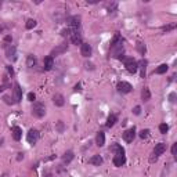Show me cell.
Listing matches in <instances>:
<instances>
[{
    "label": "cell",
    "instance_id": "4",
    "mask_svg": "<svg viewBox=\"0 0 177 177\" xmlns=\"http://www.w3.org/2000/svg\"><path fill=\"white\" fill-rule=\"evenodd\" d=\"M123 61H125V67H126V69H127V72H130V73L137 72V69H138V63L136 61L134 58L127 57V58H125Z\"/></svg>",
    "mask_w": 177,
    "mask_h": 177
},
{
    "label": "cell",
    "instance_id": "44",
    "mask_svg": "<svg viewBox=\"0 0 177 177\" xmlns=\"http://www.w3.org/2000/svg\"><path fill=\"white\" fill-rule=\"evenodd\" d=\"M7 69H8V72H10L11 75H13V73H14V71H13V68H11V67H7Z\"/></svg>",
    "mask_w": 177,
    "mask_h": 177
},
{
    "label": "cell",
    "instance_id": "6",
    "mask_svg": "<svg viewBox=\"0 0 177 177\" xmlns=\"http://www.w3.org/2000/svg\"><path fill=\"white\" fill-rule=\"evenodd\" d=\"M67 24L72 29H79L80 26V17L79 15H72V17H68L67 18Z\"/></svg>",
    "mask_w": 177,
    "mask_h": 177
},
{
    "label": "cell",
    "instance_id": "43",
    "mask_svg": "<svg viewBox=\"0 0 177 177\" xmlns=\"http://www.w3.org/2000/svg\"><path fill=\"white\" fill-rule=\"evenodd\" d=\"M18 161H21V159H24V154H18V158H17Z\"/></svg>",
    "mask_w": 177,
    "mask_h": 177
},
{
    "label": "cell",
    "instance_id": "30",
    "mask_svg": "<svg viewBox=\"0 0 177 177\" xmlns=\"http://www.w3.org/2000/svg\"><path fill=\"white\" fill-rule=\"evenodd\" d=\"M167 130H169V126H167L166 123H162V125H159V131H161L162 134H166Z\"/></svg>",
    "mask_w": 177,
    "mask_h": 177
},
{
    "label": "cell",
    "instance_id": "37",
    "mask_svg": "<svg viewBox=\"0 0 177 177\" xmlns=\"http://www.w3.org/2000/svg\"><path fill=\"white\" fill-rule=\"evenodd\" d=\"M28 100H29L31 103H33V101L36 100V96H35V93H29V94H28Z\"/></svg>",
    "mask_w": 177,
    "mask_h": 177
},
{
    "label": "cell",
    "instance_id": "2",
    "mask_svg": "<svg viewBox=\"0 0 177 177\" xmlns=\"http://www.w3.org/2000/svg\"><path fill=\"white\" fill-rule=\"evenodd\" d=\"M165 151H166V144H165V143H159V144H156L155 148H154V151H152V156L150 158V162H151V163L156 162V159H158V158H159V156H161Z\"/></svg>",
    "mask_w": 177,
    "mask_h": 177
},
{
    "label": "cell",
    "instance_id": "42",
    "mask_svg": "<svg viewBox=\"0 0 177 177\" xmlns=\"http://www.w3.org/2000/svg\"><path fill=\"white\" fill-rule=\"evenodd\" d=\"M43 177H51V172H46L43 174Z\"/></svg>",
    "mask_w": 177,
    "mask_h": 177
},
{
    "label": "cell",
    "instance_id": "34",
    "mask_svg": "<svg viewBox=\"0 0 177 177\" xmlns=\"http://www.w3.org/2000/svg\"><path fill=\"white\" fill-rule=\"evenodd\" d=\"M169 101L170 103H176V91H172L169 94Z\"/></svg>",
    "mask_w": 177,
    "mask_h": 177
},
{
    "label": "cell",
    "instance_id": "38",
    "mask_svg": "<svg viewBox=\"0 0 177 177\" xmlns=\"http://www.w3.org/2000/svg\"><path fill=\"white\" fill-rule=\"evenodd\" d=\"M138 50H140L141 54H144V53H145V46H144L143 43H138Z\"/></svg>",
    "mask_w": 177,
    "mask_h": 177
},
{
    "label": "cell",
    "instance_id": "33",
    "mask_svg": "<svg viewBox=\"0 0 177 177\" xmlns=\"http://www.w3.org/2000/svg\"><path fill=\"white\" fill-rule=\"evenodd\" d=\"M174 28H176L174 24H173V25H166V26H163V28H162V31H163V32H169V31H173Z\"/></svg>",
    "mask_w": 177,
    "mask_h": 177
},
{
    "label": "cell",
    "instance_id": "13",
    "mask_svg": "<svg viewBox=\"0 0 177 177\" xmlns=\"http://www.w3.org/2000/svg\"><path fill=\"white\" fill-rule=\"evenodd\" d=\"M11 133H13V138L15 141H20L22 138V129L20 126H14V127L11 129Z\"/></svg>",
    "mask_w": 177,
    "mask_h": 177
},
{
    "label": "cell",
    "instance_id": "15",
    "mask_svg": "<svg viewBox=\"0 0 177 177\" xmlns=\"http://www.w3.org/2000/svg\"><path fill=\"white\" fill-rule=\"evenodd\" d=\"M53 103L55 104V107H63L65 104V100H64V96L63 94H54V97H53Z\"/></svg>",
    "mask_w": 177,
    "mask_h": 177
},
{
    "label": "cell",
    "instance_id": "22",
    "mask_svg": "<svg viewBox=\"0 0 177 177\" xmlns=\"http://www.w3.org/2000/svg\"><path fill=\"white\" fill-rule=\"evenodd\" d=\"M36 63H37L36 57H35L33 54H29V55H28V58H26V65H28L29 68H33L35 65H36Z\"/></svg>",
    "mask_w": 177,
    "mask_h": 177
},
{
    "label": "cell",
    "instance_id": "14",
    "mask_svg": "<svg viewBox=\"0 0 177 177\" xmlns=\"http://www.w3.org/2000/svg\"><path fill=\"white\" fill-rule=\"evenodd\" d=\"M111 152H114L115 155H125V150H123V147L119 145V144H112L110 148Z\"/></svg>",
    "mask_w": 177,
    "mask_h": 177
},
{
    "label": "cell",
    "instance_id": "11",
    "mask_svg": "<svg viewBox=\"0 0 177 177\" xmlns=\"http://www.w3.org/2000/svg\"><path fill=\"white\" fill-rule=\"evenodd\" d=\"M134 137H136L134 127H131V129H129V130H126L125 133H123V140H125L126 143H131V141L134 140Z\"/></svg>",
    "mask_w": 177,
    "mask_h": 177
},
{
    "label": "cell",
    "instance_id": "29",
    "mask_svg": "<svg viewBox=\"0 0 177 177\" xmlns=\"http://www.w3.org/2000/svg\"><path fill=\"white\" fill-rule=\"evenodd\" d=\"M3 101H4L6 104H8V105H14V104H15L14 98H13V97H10V96H4V97H3Z\"/></svg>",
    "mask_w": 177,
    "mask_h": 177
},
{
    "label": "cell",
    "instance_id": "23",
    "mask_svg": "<svg viewBox=\"0 0 177 177\" xmlns=\"http://www.w3.org/2000/svg\"><path fill=\"white\" fill-rule=\"evenodd\" d=\"M118 122V116L116 115H110L108 116V119H107V127H112V126H115V123Z\"/></svg>",
    "mask_w": 177,
    "mask_h": 177
},
{
    "label": "cell",
    "instance_id": "26",
    "mask_svg": "<svg viewBox=\"0 0 177 177\" xmlns=\"http://www.w3.org/2000/svg\"><path fill=\"white\" fill-rule=\"evenodd\" d=\"M138 65H140V69H141V78L144 79L145 78V75H147V61L145 60H143Z\"/></svg>",
    "mask_w": 177,
    "mask_h": 177
},
{
    "label": "cell",
    "instance_id": "7",
    "mask_svg": "<svg viewBox=\"0 0 177 177\" xmlns=\"http://www.w3.org/2000/svg\"><path fill=\"white\" fill-rule=\"evenodd\" d=\"M131 84L129 83V82H119L118 83V91L122 94H127L131 91Z\"/></svg>",
    "mask_w": 177,
    "mask_h": 177
},
{
    "label": "cell",
    "instance_id": "20",
    "mask_svg": "<svg viewBox=\"0 0 177 177\" xmlns=\"http://www.w3.org/2000/svg\"><path fill=\"white\" fill-rule=\"evenodd\" d=\"M6 57L8 60H15V47L14 46H8L6 50Z\"/></svg>",
    "mask_w": 177,
    "mask_h": 177
},
{
    "label": "cell",
    "instance_id": "31",
    "mask_svg": "<svg viewBox=\"0 0 177 177\" xmlns=\"http://www.w3.org/2000/svg\"><path fill=\"white\" fill-rule=\"evenodd\" d=\"M72 31L73 29H69V28H68V29H63V31H61V35H63L64 37H68V36H71Z\"/></svg>",
    "mask_w": 177,
    "mask_h": 177
},
{
    "label": "cell",
    "instance_id": "36",
    "mask_svg": "<svg viewBox=\"0 0 177 177\" xmlns=\"http://www.w3.org/2000/svg\"><path fill=\"white\" fill-rule=\"evenodd\" d=\"M176 154H177V143H174V144H173V147H172V155L176 158V156H177Z\"/></svg>",
    "mask_w": 177,
    "mask_h": 177
},
{
    "label": "cell",
    "instance_id": "25",
    "mask_svg": "<svg viewBox=\"0 0 177 177\" xmlns=\"http://www.w3.org/2000/svg\"><path fill=\"white\" fill-rule=\"evenodd\" d=\"M141 98L144 100V101H148V100L151 98V91H150V88L148 87L143 88V91H141Z\"/></svg>",
    "mask_w": 177,
    "mask_h": 177
},
{
    "label": "cell",
    "instance_id": "39",
    "mask_svg": "<svg viewBox=\"0 0 177 177\" xmlns=\"http://www.w3.org/2000/svg\"><path fill=\"white\" fill-rule=\"evenodd\" d=\"M84 67H86V69H90V71H93L94 69V65L91 63H86L84 64Z\"/></svg>",
    "mask_w": 177,
    "mask_h": 177
},
{
    "label": "cell",
    "instance_id": "18",
    "mask_svg": "<svg viewBox=\"0 0 177 177\" xmlns=\"http://www.w3.org/2000/svg\"><path fill=\"white\" fill-rule=\"evenodd\" d=\"M44 71H51V68L54 67V60H53V57H50V55H47L46 58H44Z\"/></svg>",
    "mask_w": 177,
    "mask_h": 177
},
{
    "label": "cell",
    "instance_id": "17",
    "mask_svg": "<svg viewBox=\"0 0 177 177\" xmlns=\"http://www.w3.org/2000/svg\"><path fill=\"white\" fill-rule=\"evenodd\" d=\"M96 144H97L98 147H104V144H105L104 131H98V133H97V137H96Z\"/></svg>",
    "mask_w": 177,
    "mask_h": 177
},
{
    "label": "cell",
    "instance_id": "10",
    "mask_svg": "<svg viewBox=\"0 0 177 177\" xmlns=\"http://www.w3.org/2000/svg\"><path fill=\"white\" fill-rule=\"evenodd\" d=\"M67 50H68V44H67V43H63V44H60L58 47L53 48V51H51V54H50V57H54V55H60V54L65 53Z\"/></svg>",
    "mask_w": 177,
    "mask_h": 177
},
{
    "label": "cell",
    "instance_id": "28",
    "mask_svg": "<svg viewBox=\"0 0 177 177\" xmlns=\"http://www.w3.org/2000/svg\"><path fill=\"white\" fill-rule=\"evenodd\" d=\"M37 25V22L35 21V20H28V21H26V24H25V26H26V29H33V28H35V26Z\"/></svg>",
    "mask_w": 177,
    "mask_h": 177
},
{
    "label": "cell",
    "instance_id": "8",
    "mask_svg": "<svg viewBox=\"0 0 177 177\" xmlns=\"http://www.w3.org/2000/svg\"><path fill=\"white\" fill-rule=\"evenodd\" d=\"M91 53H93L91 46H90L88 43H82V47H80V54H82L84 58H87V57L91 55Z\"/></svg>",
    "mask_w": 177,
    "mask_h": 177
},
{
    "label": "cell",
    "instance_id": "3",
    "mask_svg": "<svg viewBox=\"0 0 177 177\" xmlns=\"http://www.w3.org/2000/svg\"><path fill=\"white\" fill-rule=\"evenodd\" d=\"M46 114V107L43 103H35L32 107V115L35 118H43Z\"/></svg>",
    "mask_w": 177,
    "mask_h": 177
},
{
    "label": "cell",
    "instance_id": "19",
    "mask_svg": "<svg viewBox=\"0 0 177 177\" xmlns=\"http://www.w3.org/2000/svg\"><path fill=\"white\" fill-rule=\"evenodd\" d=\"M103 158L100 155H94L91 156L90 159H88V163H91V165H94V166H100V165H103Z\"/></svg>",
    "mask_w": 177,
    "mask_h": 177
},
{
    "label": "cell",
    "instance_id": "24",
    "mask_svg": "<svg viewBox=\"0 0 177 177\" xmlns=\"http://www.w3.org/2000/svg\"><path fill=\"white\" fill-rule=\"evenodd\" d=\"M167 69H169V65H167V64H162V65H159V67L156 68L154 73H158V75H163V73L167 72Z\"/></svg>",
    "mask_w": 177,
    "mask_h": 177
},
{
    "label": "cell",
    "instance_id": "21",
    "mask_svg": "<svg viewBox=\"0 0 177 177\" xmlns=\"http://www.w3.org/2000/svg\"><path fill=\"white\" fill-rule=\"evenodd\" d=\"M73 156H75V155H73L72 151H67L63 155V162H64V163H67V165H68V163H71L72 159H73Z\"/></svg>",
    "mask_w": 177,
    "mask_h": 177
},
{
    "label": "cell",
    "instance_id": "16",
    "mask_svg": "<svg viewBox=\"0 0 177 177\" xmlns=\"http://www.w3.org/2000/svg\"><path fill=\"white\" fill-rule=\"evenodd\" d=\"M125 163H126V156L125 155H115L114 156V165L115 166L120 167V166H123Z\"/></svg>",
    "mask_w": 177,
    "mask_h": 177
},
{
    "label": "cell",
    "instance_id": "9",
    "mask_svg": "<svg viewBox=\"0 0 177 177\" xmlns=\"http://www.w3.org/2000/svg\"><path fill=\"white\" fill-rule=\"evenodd\" d=\"M69 37H71V42H72L73 44H76V46H78V44H82V35L78 32V29H73Z\"/></svg>",
    "mask_w": 177,
    "mask_h": 177
},
{
    "label": "cell",
    "instance_id": "32",
    "mask_svg": "<svg viewBox=\"0 0 177 177\" xmlns=\"http://www.w3.org/2000/svg\"><path fill=\"white\" fill-rule=\"evenodd\" d=\"M148 136H150V130H148V129H144V130H141L140 137L143 138V140H144V138H147Z\"/></svg>",
    "mask_w": 177,
    "mask_h": 177
},
{
    "label": "cell",
    "instance_id": "12",
    "mask_svg": "<svg viewBox=\"0 0 177 177\" xmlns=\"http://www.w3.org/2000/svg\"><path fill=\"white\" fill-rule=\"evenodd\" d=\"M22 100V88L18 83H14V101L20 103Z\"/></svg>",
    "mask_w": 177,
    "mask_h": 177
},
{
    "label": "cell",
    "instance_id": "40",
    "mask_svg": "<svg viewBox=\"0 0 177 177\" xmlns=\"http://www.w3.org/2000/svg\"><path fill=\"white\" fill-rule=\"evenodd\" d=\"M73 90H75V91H82V84H80V83L75 84V87H73Z\"/></svg>",
    "mask_w": 177,
    "mask_h": 177
},
{
    "label": "cell",
    "instance_id": "5",
    "mask_svg": "<svg viewBox=\"0 0 177 177\" xmlns=\"http://www.w3.org/2000/svg\"><path fill=\"white\" fill-rule=\"evenodd\" d=\"M26 140H28V143H29L31 145H35L37 143V140H39V131H37L36 129H31V130L28 131Z\"/></svg>",
    "mask_w": 177,
    "mask_h": 177
},
{
    "label": "cell",
    "instance_id": "45",
    "mask_svg": "<svg viewBox=\"0 0 177 177\" xmlns=\"http://www.w3.org/2000/svg\"><path fill=\"white\" fill-rule=\"evenodd\" d=\"M3 90H4V86H0V93H1Z\"/></svg>",
    "mask_w": 177,
    "mask_h": 177
},
{
    "label": "cell",
    "instance_id": "41",
    "mask_svg": "<svg viewBox=\"0 0 177 177\" xmlns=\"http://www.w3.org/2000/svg\"><path fill=\"white\" fill-rule=\"evenodd\" d=\"M13 42V37L11 36H6L4 37V43H11Z\"/></svg>",
    "mask_w": 177,
    "mask_h": 177
},
{
    "label": "cell",
    "instance_id": "35",
    "mask_svg": "<svg viewBox=\"0 0 177 177\" xmlns=\"http://www.w3.org/2000/svg\"><path fill=\"white\" fill-rule=\"evenodd\" d=\"M133 114H134V115H140L141 114V107H140V105H137V107L133 108Z\"/></svg>",
    "mask_w": 177,
    "mask_h": 177
},
{
    "label": "cell",
    "instance_id": "1",
    "mask_svg": "<svg viewBox=\"0 0 177 177\" xmlns=\"http://www.w3.org/2000/svg\"><path fill=\"white\" fill-rule=\"evenodd\" d=\"M123 40L119 35H115L112 42H111V48H110V54L112 57H116L118 60H125L123 55Z\"/></svg>",
    "mask_w": 177,
    "mask_h": 177
},
{
    "label": "cell",
    "instance_id": "27",
    "mask_svg": "<svg viewBox=\"0 0 177 177\" xmlns=\"http://www.w3.org/2000/svg\"><path fill=\"white\" fill-rule=\"evenodd\" d=\"M55 130H57L58 133H64V131H65V125H64L63 120H58L57 123H55Z\"/></svg>",
    "mask_w": 177,
    "mask_h": 177
}]
</instances>
